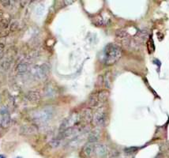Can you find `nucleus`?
I'll list each match as a JSON object with an SVG mask.
<instances>
[{"label":"nucleus","instance_id":"nucleus-24","mask_svg":"<svg viewBox=\"0 0 169 158\" xmlns=\"http://www.w3.org/2000/svg\"><path fill=\"white\" fill-rule=\"evenodd\" d=\"M73 2H69V1H65V4L66 5H70V4H72Z\"/></svg>","mask_w":169,"mask_h":158},{"label":"nucleus","instance_id":"nucleus-18","mask_svg":"<svg viewBox=\"0 0 169 158\" xmlns=\"http://www.w3.org/2000/svg\"><path fill=\"white\" fill-rule=\"evenodd\" d=\"M115 37H117L119 40H122V41H124L126 39H127L129 37V34L126 30L124 29H118L115 32Z\"/></svg>","mask_w":169,"mask_h":158},{"label":"nucleus","instance_id":"nucleus-25","mask_svg":"<svg viewBox=\"0 0 169 158\" xmlns=\"http://www.w3.org/2000/svg\"><path fill=\"white\" fill-rule=\"evenodd\" d=\"M3 48H4V46L2 45V44H0V52H2V49H3Z\"/></svg>","mask_w":169,"mask_h":158},{"label":"nucleus","instance_id":"nucleus-17","mask_svg":"<svg viewBox=\"0 0 169 158\" xmlns=\"http://www.w3.org/2000/svg\"><path fill=\"white\" fill-rule=\"evenodd\" d=\"M98 96L99 101H100V104H103L104 103L106 102V100H108V96H109V93L107 90H101L97 93Z\"/></svg>","mask_w":169,"mask_h":158},{"label":"nucleus","instance_id":"nucleus-9","mask_svg":"<svg viewBox=\"0 0 169 158\" xmlns=\"http://www.w3.org/2000/svg\"><path fill=\"white\" fill-rule=\"evenodd\" d=\"M101 138V130L99 127H96L89 132L88 135V142L96 144Z\"/></svg>","mask_w":169,"mask_h":158},{"label":"nucleus","instance_id":"nucleus-11","mask_svg":"<svg viewBox=\"0 0 169 158\" xmlns=\"http://www.w3.org/2000/svg\"><path fill=\"white\" fill-rule=\"evenodd\" d=\"M0 124L4 128H6L10 125V117L6 109H2L0 111Z\"/></svg>","mask_w":169,"mask_h":158},{"label":"nucleus","instance_id":"nucleus-15","mask_svg":"<svg viewBox=\"0 0 169 158\" xmlns=\"http://www.w3.org/2000/svg\"><path fill=\"white\" fill-rule=\"evenodd\" d=\"M88 105H89L91 108H96V107H98L99 105H100L97 93H96V94H92V96L89 97V99H88Z\"/></svg>","mask_w":169,"mask_h":158},{"label":"nucleus","instance_id":"nucleus-16","mask_svg":"<svg viewBox=\"0 0 169 158\" xmlns=\"http://www.w3.org/2000/svg\"><path fill=\"white\" fill-rule=\"evenodd\" d=\"M21 132L25 135H34L37 132V129L34 126H24L21 128Z\"/></svg>","mask_w":169,"mask_h":158},{"label":"nucleus","instance_id":"nucleus-22","mask_svg":"<svg viewBox=\"0 0 169 158\" xmlns=\"http://www.w3.org/2000/svg\"><path fill=\"white\" fill-rule=\"evenodd\" d=\"M107 24H108V19L104 18V17H101V18H99V19L97 20L96 25H100V26H104V25H107Z\"/></svg>","mask_w":169,"mask_h":158},{"label":"nucleus","instance_id":"nucleus-14","mask_svg":"<svg viewBox=\"0 0 169 158\" xmlns=\"http://www.w3.org/2000/svg\"><path fill=\"white\" fill-rule=\"evenodd\" d=\"M27 97L31 102L37 103L41 100V93L37 92V91H30L28 93Z\"/></svg>","mask_w":169,"mask_h":158},{"label":"nucleus","instance_id":"nucleus-19","mask_svg":"<svg viewBox=\"0 0 169 158\" xmlns=\"http://www.w3.org/2000/svg\"><path fill=\"white\" fill-rule=\"evenodd\" d=\"M44 11H45V6L44 4L41 3L39 4L38 6L36 8V10H35V14L37 16V17H41L44 14Z\"/></svg>","mask_w":169,"mask_h":158},{"label":"nucleus","instance_id":"nucleus-4","mask_svg":"<svg viewBox=\"0 0 169 158\" xmlns=\"http://www.w3.org/2000/svg\"><path fill=\"white\" fill-rule=\"evenodd\" d=\"M92 122L99 128L105 127L108 122V116L104 108H100L96 111L92 116Z\"/></svg>","mask_w":169,"mask_h":158},{"label":"nucleus","instance_id":"nucleus-1","mask_svg":"<svg viewBox=\"0 0 169 158\" xmlns=\"http://www.w3.org/2000/svg\"><path fill=\"white\" fill-rule=\"evenodd\" d=\"M122 55L121 48L115 44H108L104 49V59L107 65H112L117 62Z\"/></svg>","mask_w":169,"mask_h":158},{"label":"nucleus","instance_id":"nucleus-5","mask_svg":"<svg viewBox=\"0 0 169 158\" xmlns=\"http://www.w3.org/2000/svg\"><path fill=\"white\" fill-rule=\"evenodd\" d=\"M80 120H81V115L79 113H77V112H74L62 122L59 130L61 131H63L70 128V127H74L80 121Z\"/></svg>","mask_w":169,"mask_h":158},{"label":"nucleus","instance_id":"nucleus-23","mask_svg":"<svg viewBox=\"0 0 169 158\" xmlns=\"http://www.w3.org/2000/svg\"><path fill=\"white\" fill-rule=\"evenodd\" d=\"M1 3H2V5L5 6V7H6V6H9V5L11 3V2H10V1H6H6H2V2H1Z\"/></svg>","mask_w":169,"mask_h":158},{"label":"nucleus","instance_id":"nucleus-12","mask_svg":"<svg viewBox=\"0 0 169 158\" xmlns=\"http://www.w3.org/2000/svg\"><path fill=\"white\" fill-rule=\"evenodd\" d=\"M149 37V32L147 29H142L140 31L138 32L135 37V40L137 41L138 43H140L142 45V43H144L145 41L148 39Z\"/></svg>","mask_w":169,"mask_h":158},{"label":"nucleus","instance_id":"nucleus-8","mask_svg":"<svg viewBox=\"0 0 169 158\" xmlns=\"http://www.w3.org/2000/svg\"><path fill=\"white\" fill-rule=\"evenodd\" d=\"M94 153L99 158H106L108 155V149L104 144L97 143L95 144Z\"/></svg>","mask_w":169,"mask_h":158},{"label":"nucleus","instance_id":"nucleus-10","mask_svg":"<svg viewBox=\"0 0 169 158\" xmlns=\"http://www.w3.org/2000/svg\"><path fill=\"white\" fill-rule=\"evenodd\" d=\"M84 133L81 132L80 135H77L76 137L73 138L71 139L70 142L68 143V148L70 149H76L82 143V142L84 141Z\"/></svg>","mask_w":169,"mask_h":158},{"label":"nucleus","instance_id":"nucleus-20","mask_svg":"<svg viewBox=\"0 0 169 158\" xmlns=\"http://www.w3.org/2000/svg\"><path fill=\"white\" fill-rule=\"evenodd\" d=\"M62 141H63V139H61L59 137L57 138L52 139V141L49 142V145H50V146L53 149L59 148V147L61 145Z\"/></svg>","mask_w":169,"mask_h":158},{"label":"nucleus","instance_id":"nucleus-6","mask_svg":"<svg viewBox=\"0 0 169 158\" xmlns=\"http://www.w3.org/2000/svg\"><path fill=\"white\" fill-rule=\"evenodd\" d=\"M82 132V127H78V126H74V127H70L65 131H62L60 134L59 138L61 139H67V138H73L76 137L77 135H80Z\"/></svg>","mask_w":169,"mask_h":158},{"label":"nucleus","instance_id":"nucleus-7","mask_svg":"<svg viewBox=\"0 0 169 158\" xmlns=\"http://www.w3.org/2000/svg\"><path fill=\"white\" fill-rule=\"evenodd\" d=\"M94 149H95V144L94 143L88 142L85 145H84V146L81 149V155L82 157L84 158H89L92 156V155L94 153Z\"/></svg>","mask_w":169,"mask_h":158},{"label":"nucleus","instance_id":"nucleus-21","mask_svg":"<svg viewBox=\"0 0 169 158\" xmlns=\"http://www.w3.org/2000/svg\"><path fill=\"white\" fill-rule=\"evenodd\" d=\"M29 69V66H28V64L25 63H21L18 64L17 66V70L19 73H25Z\"/></svg>","mask_w":169,"mask_h":158},{"label":"nucleus","instance_id":"nucleus-13","mask_svg":"<svg viewBox=\"0 0 169 158\" xmlns=\"http://www.w3.org/2000/svg\"><path fill=\"white\" fill-rule=\"evenodd\" d=\"M92 116H93V114H92L91 109H89V108H84V110L82 111L81 118L82 119L84 123L89 124L92 120Z\"/></svg>","mask_w":169,"mask_h":158},{"label":"nucleus","instance_id":"nucleus-2","mask_svg":"<svg viewBox=\"0 0 169 158\" xmlns=\"http://www.w3.org/2000/svg\"><path fill=\"white\" fill-rule=\"evenodd\" d=\"M55 115V110L52 107H46L41 110L33 112L32 114V117L34 121L39 124H46L48 122L52 120Z\"/></svg>","mask_w":169,"mask_h":158},{"label":"nucleus","instance_id":"nucleus-3","mask_svg":"<svg viewBox=\"0 0 169 158\" xmlns=\"http://www.w3.org/2000/svg\"><path fill=\"white\" fill-rule=\"evenodd\" d=\"M49 74V67L46 64L36 65L31 69V74L33 77L39 81H42L47 78Z\"/></svg>","mask_w":169,"mask_h":158}]
</instances>
